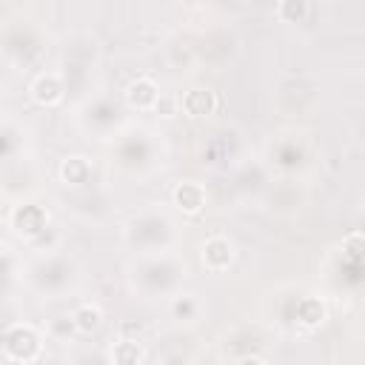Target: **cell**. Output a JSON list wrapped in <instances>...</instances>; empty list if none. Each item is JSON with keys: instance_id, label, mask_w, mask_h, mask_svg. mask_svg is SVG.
<instances>
[{"instance_id": "obj_1", "label": "cell", "mask_w": 365, "mask_h": 365, "mask_svg": "<svg viewBox=\"0 0 365 365\" xmlns=\"http://www.w3.org/2000/svg\"><path fill=\"white\" fill-rule=\"evenodd\" d=\"M43 354V334L29 325L17 322L9 325L3 334V359L6 362H37Z\"/></svg>"}, {"instance_id": "obj_2", "label": "cell", "mask_w": 365, "mask_h": 365, "mask_svg": "<svg viewBox=\"0 0 365 365\" xmlns=\"http://www.w3.org/2000/svg\"><path fill=\"white\" fill-rule=\"evenodd\" d=\"M202 265H205V271H211V274H222V271H228V265L234 262V242L228 240V237H222V234H214V237H208L205 242H202Z\"/></svg>"}, {"instance_id": "obj_3", "label": "cell", "mask_w": 365, "mask_h": 365, "mask_svg": "<svg viewBox=\"0 0 365 365\" xmlns=\"http://www.w3.org/2000/svg\"><path fill=\"white\" fill-rule=\"evenodd\" d=\"M171 200H174L177 211H182L185 217H194L205 208V188L200 182H191V180L177 182L174 191H171Z\"/></svg>"}, {"instance_id": "obj_4", "label": "cell", "mask_w": 365, "mask_h": 365, "mask_svg": "<svg viewBox=\"0 0 365 365\" xmlns=\"http://www.w3.org/2000/svg\"><path fill=\"white\" fill-rule=\"evenodd\" d=\"M160 94H163V91H160V86H157L151 77H137V80H131L128 88H125V100H128V106L137 108V111H151V108L157 106Z\"/></svg>"}, {"instance_id": "obj_5", "label": "cell", "mask_w": 365, "mask_h": 365, "mask_svg": "<svg viewBox=\"0 0 365 365\" xmlns=\"http://www.w3.org/2000/svg\"><path fill=\"white\" fill-rule=\"evenodd\" d=\"M217 94L211 91V88H202V86H197V88H188L182 97H180V106H182V114H188V117H205V114H214L217 111Z\"/></svg>"}, {"instance_id": "obj_6", "label": "cell", "mask_w": 365, "mask_h": 365, "mask_svg": "<svg viewBox=\"0 0 365 365\" xmlns=\"http://www.w3.org/2000/svg\"><path fill=\"white\" fill-rule=\"evenodd\" d=\"M29 94H31V100L37 103V106H43V108H51V106H57L60 100H63V80L57 77V74H40L34 83H31V88H29Z\"/></svg>"}, {"instance_id": "obj_7", "label": "cell", "mask_w": 365, "mask_h": 365, "mask_svg": "<svg viewBox=\"0 0 365 365\" xmlns=\"http://www.w3.org/2000/svg\"><path fill=\"white\" fill-rule=\"evenodd\" d=\"M325 319H328V308H325V302H322L319 297H302V299L297 302V322H299L302 328L314 331V328H319Z\"/></svg>"}, {"instance_id": "obj_8", "label": "cell", "mask_w": 365, "mask_h": 365, "mask_svg": "<svg viewBox=\"0 0 365 365\" xmlns=\"http://www.w3.org/2000/svg\"><path fill=\"white\" fill-rule=\"evenodd\" d=\"M111 362L117 365H140L145 359V348H143V339H128V336H120L114 345H111Z\"/></svg>"}, {"instance_id": "obj_9", "label": "cell", "mask_w": 365, "mask_h": 365, "mask_svg": "<svg viewBox=\"0 0 365 365\" xmlns=\"http://www.w3.org/2000/svg\"><path fill=\"white\" fill-rule=\"evenodd\" d=\"M91 177V163L86 157H66L60 163V180L66 185H86Z\"/></svg>"}, {"instance_id": "obj_10", "label": "cell", "mask_w": 365, "mask_h": 365, "mask_svg": "<svg viewBox=\"0 0 365 365\" xmlns=\"http://www.w3.org/2000/svg\"><path fill=\"white\" fill-rule=\"evenodd\" d=\"M71 319H74V328H77L80 334H94V331H100V325H103V311H100L97 305H91V302H83V305L74 308Z\"/></svg>"}, {"instance_id": "obj_11", "label": "cell", "mask_w": 365, "mask_h": 365, "mask_svg": "<svg viewBox=\"0 0 365 365\" xmlns=\"http://www.w3.org/2000/svg\"><path fill=\"white\" fill-rule=\"evenodd\" d=\"M277 17L282 23H302L308 17V0H277Z\"/></svg>"}, {"instance_id": "obj_12", "label": "cell", "mask_w": 365, "mask_h": 365, "mask_svg": "<svg viewBox=\"0 0 365 365\" xmlns=\"http://www.w3.org/2000/svg\"><path fill=\"white\" fill-rule=\"evenodd\" d=\"M197 311H200V305H197V299L191 294H180V297L171 299V317L180 319V322L182 319H194Z\"/></svg>"}, {"instance_id": "obj_13", "label": "cell", "mask_w": 365, "mask_h": 365, "mask_svg": "<svg viewBox=\"0 0 365 365\" xmlns=\"http://www.w3.org/2000/svg\"><path fill=\"white\" fill-rule=\"evenodd\" d=\"M342 254H345V259H351V262H365V234H359V231L348 234V237L342 240Z\"/></svg>"}, {"instance_id": "obj_14", "label": "cell", "mask_w": 365, "mask_h": 365, "mask_svg": "<svg viewBox=\"0 0 365 365\" xmlns=\"http://www.w3.org/2000/svg\"><path fill=\"white\" fill-rule=\"evenodd\" d=\"M154 111H157V114H163V117H174V114H182L180 97H174V94H160V100H157Z\"/></svg>"}, {"instance_id": "obj_15", "label": "cell", "mask_w": 365, "mask_h": 365, "mask_svg": "<svg viewBox=\"0 0 365 365\" xmlns=\"http://www.w3.org/2000/svg\"><path fill=\"white\" fill-rule=\"evenodd\" d=\"M120 336L143 339V325H140V322H123V325H120Z\"/></svg>"}]
</instances>
